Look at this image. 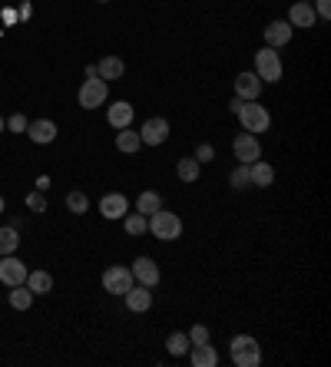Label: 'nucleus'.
<instances>
[{
	"mask_svg": "<svg viewBox=\"0 0 331 367\" xmlns=\"http://www.w3.org/2000/svg\"><path fill=\"white\" fill-rule=\"evenodd\" d=\"M27 281V265L14 255H0V285L14 288V285H23Z\"/></svg>",
	"mask_w": 331,
	"mask_h": 367,
	"instance_id": "0eeeda50",
	"label": "nucleus"
},
{
	"mask_svg": "<svg viewBox=\"0 0 331 367\" xmlns=\"http://www.w3.org/2000/svg\"><path fill=\"white\" fill-rule=\"evenodd\" d=\"M37 189H40V192H47V189H50V179H47V176H40V179H37Z\"/></svg>",
	"mask_w": 331,
	"mask_h": 367,
	"instance_id": "e433bc0d",
	"label": "nucleus"
},
{
	"mask_svg": "<svg viewBox=\"0 0 331 367\" xmlns=\"http://www.w3.org/2000/svg\"><path fill=\"white\" fill-rule=\"evenodd\" d=\"M189 341H192V344H205V341H209V328H205V324H196V328L189 331Z\"/></svg>",
	"mask_w": 331,
	"mask_h": 367,
	"instance_id": "2f4dec72",
	"label": "nucleus"
},
{
	"mask_svg": "<svg viewBox=\"0 0 331 367\" xmlns=\"http://www.w3.org/2000/svg\"><path fill=\"white\" fill-rule=\"evenodd\" d=\"M292 34H295V27L288 20H272V23L265 27V47L278 50V47H285V43L292 40Z\"/></svg>",
	"mask_w": 331,
	"mask_h": 367,
	"instance_id": "ddd939ff",
	"label": "nucleus"
},
{
	"mask_svg": "<svg viewBox=\"0 0 331 367\" xmlns=\"http://www.w3.org/2000/svg\"><path fill=\"white\" fill-rule=\"evenodd\" d=\"M189 348H192V341H189V334H183V331H172V334L166 338V351H169L172 357L189 354Z\"/></svg>",
	"mask_w": 331,
	"mask_h": 367,
	"instance_id": "5701e85b",
	"label": "nucleus"
},
{
	"mask_svg": "<svg viewBox=\"0 0 331 367\" xmlns=\"http://www.w3.org/2000/svg\"><path fill=\"white\" fill-rule=\"evenodd\" d=\"M146 232H152V239L159 241H176L183 239V219L176 215V212H152L146 219Z\"/></svg>",
	"mask_w": 331,
	"mask_h": 367,
	"instance_id": "f257e3e1",
	"label": "nucleus"
},
{
	"mask_svg": "<svg viewBox=\"0 0 331 367\" xmlns=\"http://www.w3.org/2000/svg\"><path fill=\"white\" fill-rule=\"evenodd\" d=\"M232 149H236V159H239V163H245V165H252L255 159H262V146H258V136L245 132V129H242L239 136H236Z\"/></svg>",
	"mask_w": 331,
	"mask_h": 367,
	"instance_id": "6e6552de",
	"label": "nucleus"
},
{
	"mask_svg": "<svg viewBox=\"0 0 331 367\" xmlns=\"http://www.w3.org/2000/svg\"><path fill=\"white\" fill-rule=\"evenodd\" d=\"M133 116H136V110H133V103H113L110 106V113H106V119H110V126L113 129H126V126H133Z\"/></svg>",
	"mask_w": 331,
	"mask_h": 367,
	"instance_id": "f3484780",
	"label": "nucleus"
},
{
	"mask_svg": "<svg viewBox=\"0 0 331 367\" xmlns=\"http://www.w3.org/2000/svg\"><path fill=\"white\" fill-rule=\"evenodd\" d=\"M139 146H143V139H139V129L126 126V129H119V132H116V149H119V152L133 156V152H136Z\"/></svg>",
	"mask_w": 331,
	"mask_h": 367,
	"instance_id": "412c9836",
	"label": "nucleus"
},
{
	"mask_svg": "<svg viewBox=\"0 0 331 367\" xmlns=\"http://www.w3.org/2000/svg\"><path fill=\"white\" fill-rule=\"evenodd\" d=\"M242 103H245V99H239V96H236V99H232V103H229V110L236 113V116H239V110H242Z\"/></svg>",
	"mask_w": 331,
	"mask_h": 367,
	"instance_id": "c9c22d12",
	"label": "nucleus"
},
{
	"mask_svg": "<svg viewBox=\"0 0 331 367\" xmlns=\"http://www.w3.org/2000/svg\"><path fill=\"white\" fill-rule=\"evenodd\" d=\"M249 176H252V185H258V189H269V185L275 182V169L265 159H255V163L249 165Z\"/></svg>",
	"mask_w": 331,
	"mask_h": 367,
	"instance_id": "6ab92c4d",
	"label": "nucleus"
},
{
	"mask_svg": "<svg viewBox=\"0 0 331 367\" xmlns=\"http://www.w3.org/2000/svg\"><path fill=\"white\" fill-rule=\"evenodd\" d=\"M126 212H129V199L123 192H106V196L100 199V215H103V219L119 222Z\"/></svg>",
	"mask_w": 331,
	"mask_h": 367,
	"instance_id": "9d476101",
	"label": "nucleus"
},
{
	"mask_svg": "<svg viewBox=\"0 0 331 367\" xmlns=\"http://www.w3.org/2000/svg\"><path fill=\"white\" fill-rule=\"evenodd\" d=\"M232 354V364L236 367H258L262 364V348H258V341H252V344H242V348L229 351Z\"/></svg>",
	"mask_w": 331,
	"mask_h": 367,
	"instance_id": "2eb2a0df",
	"label": "nucleus"
},
{
	"mask_svg": "<svg viewBox=\"0 0 331 367\" xmlns=\"http://www.w3.org/2000/svg\"><path fill=\"white\" fill-rule=\"evenodd\" d=\"M163 209V196L159 192H143L139 199H136V212H143V215H152V212H159Z\"/></svg>",
	"mask_w": 331,
	"mask_h": 367,
	"instance_id": "a878e982",
	"label": "nucleus"
},
{
	"mask_svg": "<svg viewBox=\"0 0 331 367\" xmlns=\"http://www.w3.org/2000/svg\"><path fill=\"white\" fill-rule=\"evenodd\" d=\"M27 205H30L34 212H47V196L37 189V192H30V196H27Z\"/></svg>",
	"mask_w": 331,
	"mask_h": 367,
	"instance_id": "7c9ffc66",
	"label": "nucleus"
},
{
	"mask_svg": "<svg viewBox=\"0 0 331 367\" xmlns=\"http://www.w3.org/2000/svg\"><path fill=\"white\" fill-rule=\"evenodd\" d=\"M133 285H136V278H133V272L126 265H113V268L103 272V288L110 294H126Z\"/></svg>",
	"mask_w": 331,
	"mask_h": 367,
	"instance_id": "39448f33",
	"label": "nucleus"
},
{
	"mask_svg": "<svg viewBox=\"0 0 331 367\" xmlns=\"http://www.w3.org/2000/svg\"><path fill=\"white\" fill-rule=\"evenodd\" d=\"M139 139H143V146H163L166 139H169V119L149 116L146 123L139 126Z\"/></svg>",
	"mask_w": 331,
	"mask_h": 367,
	"instance_id": "423d86ee",
	"label": "nucleus"
},
{
	"mask_svg": "<svg viewBox=\"0 0 331 367\" xmlns=\"http://www.w3.org/2000/svg\"><path fill=\"white\" fill-rule=\"evenodd\" d=\"M67 209H70L73 215H87V212H90V199H87V192H70V196H67Z\"/></svg>",
	"mask_w": 331,
	"mask_h": 367,
	"instance_id": "c756f323",
	"label": "nucleus"
},
{
	"mask_svg": "<svg viewBox=\"0 0 331 367\" xmlns=\"http://www.w3.org/2000/svg\"><path fill=\"white\" fill-rule=\"evenodd\" d=\"M123 73H126V63H123L119 56H103V60L96 63V76H100V80H119Z\"/></svg>",
	"mask_w": 331,
	"mask_h": 367,
	"instance_id": "aec40b11",
	"label": "nucleus"
},
{
	"mask_svg": "<svg viewBox=\"0 0 331 367\" xmlns=\"http://www.w3.org/2000/svg\"><path fill=\"white\" fill-rule=\"evenodd\" d=\"M3 126H7V119H3V116H0V132H3Z\"/></svg>",
	"mask_w": 331,
	"mask_h": 367,
	"instance_id": "4c0bfd02",
	"label": "nucleus"
},
{
	"mask_svg": "<svg viewBox=\"0 0 331 367\" xmlns=\"http://www.w3.org/2000/svg\"><path fill=\"white\" fill-rule=\"evenodd\" d=\"M255 73L262 83H278L282 80V56L272 47H262L255 54Z\"/></svg>",
	"mask_w": 331,
	"mask_h": 367,
	"instance_id": "20e7f679",
	"label": "nucleus"
},
{
	"mask_svg": "<svg viewBox=\"0 0 331 367\" xmlns=\"http://www.w3.org/2000/svg\"><path fill=\"white\" fill-rule=\"evenodd\" d=\"M27 288L34 294H50L54 292V278L47 275V272H27V281H23Z\"/></svg>",
	"mask_w": 331,
	"mask_h": 367,
	"instance_id": "4be33fe9",
	"label": "nucleus"
},
{
	"mask_svg": "<svg viewBox=\"0 0 331 367\" xmlns=\"http://www.w3.org/2000/svg\"><path fill=\"white\" fill-rule=\"evenodd\" d=\"M123 228H126L129 235H143L146 232V215L143 212H126L123 215Z\"/></svg>",
	"mask_w": 331,
	"mask_h": 367,
	"instance_id": "cd10ccee",
	"label": "nucleus"
},
{
	"mask_svg": "<svg viewBox=\"0 0 331 367\" xmlns=\"http://www.w3.org/2000/svg\"><path fill=\"white\" fill-rule=\"evenodd\" d=\"M34 305V292L27 288V285H14V292H10V308H17V311H27Z\"/></svg>",
	"mask_w": 331,
	"mask_h": 367,
	"instance_id": "bb28decb",
	"label": "nucleus"
},
{
	"mask_svg": "<svg viewBox=\"0 0 331 367\" xmlns=\"http://www.w3.org/2000/svg\"><path fill=\"white\" fill-rule=\"evenodd\" d=\"M288 23L298 27V30H312L315 23H318V14H315L312 0H295L292 10H288Z\"/></svg>",
	"mask_w": 331,
	"mask_h": 367,
	"instance_id": "9b49d317",
	"label": "nucleus"
},
{
	"mask_svg": "<svg viewBox=\"0 0 331 367\" xmlns=\"http://www.w3.org/2000/svg\"><path fill=\"white\" fill-rule=\"evenodd\" d=\"M3 209H7V205H3V196H0V215H3Z\"/></svg>",
	"mask_w": 331,
	"mask_h": 367,
	"instance_id": "58836bf2",
	"label": "nucleus"
},
{
	"mask_svg": "<svg viewBox=\"0 0 331 367\" xmlns=\"http://www.w3.org/2000/svg\"><path fill=\"white\" fill-rule=\"evenodd\" d=\"M7 126L14 129V132H27V126H30V123H27V116H20V113H14V116L7 119Z\"/></svg>",
	"mask_w": 331,
	"mask_h": 367,
	"instance_id": "473e14b6",
	"label": "nucleus"
},
{
	"mask_svg": "<svg viewBox=\"0 0 331 367\" xmlns=\"http://www.w3.org/2000/svg\"><path fill=\"white\" fill-rule=\"evenodd\" d=\"M196 159H199V163H212V159H216V149L203 143V146L196 149Z\"/></svg>",
	"mask_w": 331,
	"mask_h": 367,
	"instance_id": "f704fd0d",
	"label": "nucleus"
},
{
	"mask_svg": "<svg viewBox=\"0 0 331 367\" xmlns=\"http://www.w3.org/2000/svg\"><path fill=\"white\" fill-rule=\"evenodd\" d=\"M20 248V232L14 225H3L0 228V255H14Z\"/></svg>",
	"mask_w": 331,
	"mask_h": 367,
	"instance_id": "393cba45",
	"label": "nucleus"
},
{
	"mask_svg": "<svg viewBox=\"0 0 331 367\" xmlns=\"http://www.w3.org/2000/svg\"><path fill=\"white\" fill-rule=\"evenodd\" d=\"M129 272H133V278H136L139 285H146V288H156V285H159V278H163V275H159V265H156V261H152L149 255H139V258H136Z\"/></svg>",
	"mask_w": 331,
	"mask_h": 367,
	"instance_id": "1a4fd4ad",
	"label": "nucleus"
},
{
	"mask_svg": "<svg viewBox=\"0 0 331 367\" xmlns=\"http://www.w3.org/2000/svg\"><path fill=\"white\" fill-rule=\"evenodd\" d=\"M106 96H110V83L106 80H100V76H90L80 93H76V99H80V106L83 110H96V106H103L106 103Z\"/></svg>",
	"mask_w": 331,
	"mask_h": 367,
	"instance_id": "7ed1b4c3",
	"label": "nucleus"
},
{
	"mask_svg": "<svg viewBox=\"0 0 331 367\" xmlns=\"http://www.w3.org/2000/svg\"><path fill=\"white\" fill-rule=\"evenodd\" d=\"M262 80H258V73L255 70H245V73H239L236 76V96L239 99H258L262 96Z\"/></svg>",
	"mask_w": 331,
	"mask_h": 367,
	"instance_id": "4468645a",
	"label": "nucleus"
},
{
	"mask_svg": "<svg viewBox=\"0 0 331 367\" xmlns=\"http://www.w3.org/2000/svg\"><path fill=\"white\" fill-rule=\"evenodd\" d=\"M100 3H106V0H100Z\"/></svg>",
	"mask_w": 331,
	"mask_h": 367,
	"instance_id": "ea45409f",
	"label": "nucleus"
},
{
	"mask_svg": "<svg viewBox=\"0 0 331 367\" xmlns=\"http://www.w3.org/2000/svg\"><path fill=\"white\" fill-rule=\"evenodd\" d=\"M229 185H232V189H249V185H252V176H249V165H245V163L236 165V169L229 172Z\"/></svg>",
	"mask_w": 331,
	"mask_h": 367,
	"instance_id": "c85d7f7f",
	"label": "nucleus"
},
{
	"mask_svg": "<svg viewBox=\"0 0 331 367\" xmlns=\"http://www.w3.org/2000/svg\"><path fill=\"white\" fill-rule=\"evenodd\" d=\"M27 136H30L37 146H47V143H54L56 139V123L54 119H37V123L27 126Z\"/></svg>",
	"mask_w": 331,
	"mask_h": 367,
	"instance_id": "dca6fc26",
	"label": "nucleus"
},
{
	"mask_svg": "<svg viewBox=\"0 0 331 367\" xmlns=\"http://www.w3.org/2000/svg\"><path fill=\"white\" fill-rule=\"evenodd\" d=\"M189 361H192V367H216L219 364V354L205 341V344H192L189 348Z\"/></svg>",
	"mask_w": 331,
	"mask_h": 367,
	"instance_id": "a211bd4d",
	"label": "nucleus"
},
{
	"mask_svg": "<svg viewBox=\"0 0 331 367\" xmlns=\"http://www.w3.org/2000/svg\"><path fill=\"white\" fill-rule=\"evenodd\" d=\"M123 298H126V308L133 314H146L152 308V288H146V285H133Z\"/></svg>",
	"mask_w": 331,
	"mask_h": 367,
	"instance_id": "f8f14e48",
	"label": "nucleus"
},
{
	"mask_svg": "<svg viewBox=\"0 0 331 367\" xmlns=\"http://www.w3.org/2000/svg\"><path fill=\"white\" fill-rule=\"evenodd\" d=\"M312 7H315V14H318V20H328L331 17V0H315Z\"/></svg>",
	"mask_w": 331,
	"mask_h": 367,
	"instance_id": "72a5a7b5",
	"label": "nucleus"
},
{
	"mask_svg": "<svg viewBox=\"0 0 331 367\" xmlns=\"http://www.w3.org/2000/svg\"><path fill=\"white\" fill-rule=\"evenodd\" d=\"M239 123L245 132L258 136V132H265V129L272 126V113L265 110V106H258V99H245L239 110Z\"/></svg>",
	"mask_w": 331,
	"mask_h": 367,
	"instance_id": "f03ea898",
	"label": "nucleus"
},
{
	"mask_svg": "<svg viewBox=\"0 0 331 367\" xmlns=\"http://www.w3.org/2000/svg\"><path fill=\"white\" fill-rule=\"evenodd\" d=\"M199 159H196V156H185V159H179V163H176V176H179V179H183V182H196V179H199Z\"/></svg>",
	"mask_w": 331,
	"mask_h": 367,
	"instance_id": "b1692460",
	"label": "nucleus"
}]
</instances>
